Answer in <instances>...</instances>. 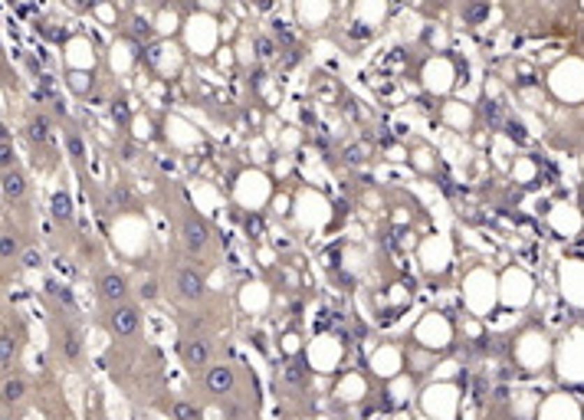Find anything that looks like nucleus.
<instances>
[{
	"mask_svg": "<svg viewBox=\"0 0 584 420\" xmlns=\"http://www.w3.org/2000/svg\"><path fill=\"white\" fill-rule=\"evenodd\" d=\"M105 328L115 338H135V335L141 332V305L138 302H119V305H108L105 312Z\"/></svg>",
	"mask_w": 584,
	"mask_h": 420,
	"instance_id": "1",
	"label": "nucleus"
},
{
	"mask_svg": "<svg viewBox=\"0 0 584 420\" xmlns=\"http://www.w3.org/2000/svg\"><path fill=\"white\" fill-rule=\"evenodd\" d=\"M131 296V282L125 273L119 270H102L96 276V299L102 302V305H119V302H129Z\"/></svg>",
	"mask_w": 584,
	"mask_h": 420,
	"instance_id": "2",
	"label": "nucleus"
},
{
	"mask_svg": "<svg viewBox=\"0 0 584 420\" xmlns=\"http://www.w3.org/2000/svg\"><path fill=\"white\" fill-rule=\"evenodd\" d=\"M171 282H174V296L184 302H200L207 296V280L191 266H177L171 273Z\"/></svg>",
	"mask_w": 584,
	"mask_h": 420,
	"instance_id": "3",
	"label": "nucleus"
},
{
	"mask_svg": "<svg viewBox=\"0 0 584 420\" xmlns=\"http://www.w3.org/2000/svg\"><path fill=\"white\" fill-rule=\"evenodd\" d=\"M181 240H184V247L191 253H204L214 243V230H210V224H207L204 217L184 214V220H181Z\"/></svg>",
	"mask_w": 584,
	"mask_h": 420,
	"instance_id": "4",
	"label": "nucleus"
},
{
	"mask_svg": "<svg viewBox=\"0 0 584 420\" xmlns=\"http://www.w3.org/2000/svg\"><path fill=\"white\" fill-rule=\"evenodd\" d=\"M181 355H184V365L200 371V368H210L214 365V342L207 338V335H191L184 338V345H181Z\"/></svg>",
	"mask_w": 584,
	"mask_h": 420,
	"instance_id": "5",
	"label": "nucleus"
},
{
	"mask_svg": "<svg viewBox=\"0 0 584 420\" xmlns=\"http://www.w3.org/2000/svg\"><path fill=\"white\" fill-rule=\"evenodd\" d=\"M204 384L210 394L217 398H230L233 391H237V368L227 365V361H220V365H210L204 375Z\"/></svg>",
	"mask_w": 584,
	"mask_h": 420,
	"instance_id": "6",
	"label": "nucleus"
},
{
	"mask_svg": "<svg viewBox=\"0 0 584 420\" xmlns=\"http://www.w3.org/2000/svg\"><path fill=\"white\" fill-rule=\"evenodd\" d=\"M56 348H59V355L69 361V365H76L79 358H82V332H79V325L73 322H63L56 328Z\"/></svg>",
	"mask_w": 584,
	"mask_h": 420,
	"instance_id": "7",
	"label": "nucleus"
},
{
	"mask_svg": "<svg viewBox=\"0 0 584 420\" xmlns=\"http://www.w3.org/2000/svg\"><path fill=\"white\" fill-rule=\"evenodd\" d=\"M27 394H30V381H27L23 375L10 371V375L0 377V404H3V407H17V404H23Z\"/></svg>",
	"mask_w": 584,
	"mask_h": 420,
	"instance_id": "8",
	"label": "nucleus"
},
{
	"mask_svg": "<svg viewBox=\"0 0 584 420\" xmlns=\"http://www.w3.org/2000/svg\"><path fill=\"white\" fill-rule=\"evenodd\" d=\"M0 191H3V197H7L10 204L27 201V194H30V178H27V171H23V168H10V171H3V174H0Z\"/></svg>",
	"mask_w": 584,
	"mask_h": 420,
	"instance_id": "9",
	"label": "nucleus"
},
{
	"mask_svg": "<svg viewBox=\"0 0 584 420\" xmlns=\"http://www.w3.org/2000/svg\"><path fill=\"white\" fill-rule=\"evenodd\" d=\"M17 358H20V338L10 328H0V377L10 375Z\"/></svg>",
	"mask_w": 584,
	"mask_h": 420,
	"instance_id": "10",
	"label": "nucleus"
},
{
	"mask_svg": "<svg viewBox=\"0 0 584 420\" xmlns=\"http://www.w3.org/2000/svg\"><path fill=\"white\" fill-rule=\"evenodd\" d=\"M50 214H53V220L59 226H69L73 220H76V214H73V197H69V191H56L53 197H50Z\"/></svg>",
	"mask_w": 584,
	"mask_h": 420,
	"instance_id": "11",
	"label": "nucleus"
},
{
	"mask_svg": "<svg viewBox=\"0 0 584 420\" xmlns=\"http://www.w3.org/2000/svg\"><path fill=\"white\" fill-rule=\"evenodd\" d=\"M23 253V240L17 230H0V263H17Z\"/></svg>",
	"mask_w": 584,
	"mask_h": 420,
	"instance_id": "12",
	"label": "nucleus"
},
{
	"mask_svg": "<svg viewBox=\"0 0 584 420\" xmlns=\"http://www.w3.org/2000/svg\"><path fill=\"white\" fill-rule=\"evenodd\" d=\"M63 145H66L69 161L82 168V161H86V141H82V131H79V129H66L63 131Z\"/></svg>",
	"mask_w": 584,
	"mask_h": 420,
	"instance_id": "13",
	"label": "nucleus"
},
{
	"mask_svg": "<svg viewBox=\"0 0 584 420\" xmlns=\"http://www.w3.org/2000/svg\"><path fill=\"white\" fill-rule=\"evenodd\" d=\"M27 138H30L33 145H46V141H50V119H46V115H30V122H27Z\"/></svg>",
	"mask_w": 584,
	"mask_h": 420,
	"instance_id": "14",
	"label": "nucleus"
},
{
	"mask_svg": "<svg viewBox=\"0 0 584 420\" xmlns=\"http://www.w3.org/2000/svg\"><path fill=\"white\" fill-rule=\"evenodd\" d=\"M489 13H492V7H489L486 0H476V3H463V10H460V17H463V23H469V27H476V23L489 20Z\"/></svg>",
	"mask_w": 584,
	"mask_h": 420,
	"instance_id": "15",
	"label": "nucleus"
},
{
	"mask_svg": "<svg viewBox=\"0 0 584 420\" xmlns=\"http://www.w3.org/2000/svg\"><path fill=\"white\" fill-rule=\"evenodd\" d=\"M46 292L63 305L66 312H76V299H73V289H69V286H63V282H56V280H46Z\"/></svg>",
	"mask_w": 584,
	"mask_h": 420,
	"instance_id": "16",
	"label": "nucleus"
},
{
	"mask_svg": "<svg viewBox=\"0 0 584 420\" xmlns=\"http://www.w3.org/2000/svg\"><path fill=\"white\" fill-rule=\"evenodd\" d=\"M282 381H286L289 388H305V381H309V371H305L302 361H292V365L282 368Z\"/></svg>",
	"mask_w": 584,
	"mask_h": 420,
	"instance_id": "17",
	"label": "nucleus"
},
{
	"mask_svg": "<svg viewBox=\"0 0 584 420\" xmlns=\"http://www.w3.org/2000/svg\"><path fill=\"white\" fill-rule=\"evenodd\" d=\"M168 410H171L174 420H200V410H197L194 404H187V400H174Z\"/></svg>",
	"mask_w": 584,
	"mask_h": 420,
	"instance_id": "18",
	"label": "nucleus"
},
{
	"mask_svg": "<svg viewBox=\"0 0 584 420\" xmlns=\"http://www.w3.org/2000/svg\"><path fill=\"white\" fill-rule=\"evenodd\" d=\"M253 50H256V59H263V63L279 53V50H276V43H272V36H256V40H253Z\"/></svg>",
	"mask_w": 584,
	"mask_h": 420,
	"instance_id": "19",
	"label": "nucleus"
},
{
	"mask_svg": "<svg viewBox=\"0 0 584 420\" xmlns=\"http://www.w3.org/2000/svg\"><path fill=\"white\" fill-rule=\"evenodd\" d=\"M17 168V148H13V141H0V174Z\"/></svg>",
	"mask_w": 584,
	"mask_h": 420,
	"instance_id": "20",
	"label": "nucleus"
},
{
	"mask_svg": "<svg viewBox=\"0 0 584 420\" xmlns=\"http://www.w3.org/2000/svg\"><path fill=\"white\" fill-rule=\"evenodd\" d=\"M131 204V191L129 187H112V207L115 210H122V207Z\"/></svg>",
	"mask_w": 584,
	"mask_h": 420,
	"instance_id": "21",
	"label": "nucleus"
},
{
	"mask_svg": "<svg viewBox=\"0 0 584 420\" xmlns=\"http://www.w3.org/2000/svg\"><path fill=\"white\" fill-rule=\"evenodd\" d=\"M138 296H141V302H154V299H158V282H154V280H141Z\"/></svg>",
	"mask_w": 584,
	"mask_h": 420,
	"instance_id": "22",
	"label": "nucleus"
},
{
	"mask_svg": "<svg viewBox=\"0 0 584 420\" xmlns=\"http://www.w3.org/2000/svg\"><path fill=\"white\" fill-rule=\"evenodd\" d=\"M112 115H115V122H119V125H129V122H131V112H129V106H125L122 99H115V102H112Z\"/></svg>",
	"mask_w": 584,
	"mask_h": 420,
	"instance_id": "23",
	"label": "nucleus"
},
{
	"mask_svg": "<svg viewBox=\"0 0 584 420\" xmlns=\"http://www.w3.org/2000/svg\"><path fill=\"white\" fill-rule=\"evenodd\" d=\"M131 33H135L138 40H152V30H148V23L141 20V17H135V20H131Z\"/></svg>",
	"mask_w": 584,
	"mask_h": 420,
	"instance_id": "24",
	"label": "nucleus"
},
{
	"mask_svg": "<svg viewBox=\"0 0 584 420\" xmlns=\"http://www.w3.org/2000/svg\"><path fill=\"white\" fill-rule=\"evenodd\" d=\"M119 154H122V161H135V158H138V148L125 138V141H119Z\"/></svg>",
	"mask_w": 584,
	"mask_h": 420,
	"instance_id": "25",
	"label": "nucleus"
},
{
	"mask_svg": "<svg viewBox=\"0 0 584 420\" xmlns=\"http://www.w3.org/2000/svg\"><path fill=\"white\" fill-rule=\"evenodd\" d=\"M20 259H23V266H27V270H36V266H40V253H36V249H23Z\"/></svg>",
	"mask_w": 584,
	"mask_h": 420,
	"instance_id": "26",
	"label": "nucleus"
},
{
	"mask_svg": "<svg viewBox=\"0 0 584 420\" xmlns=\"http://www.w3.org/2000/svg\"><path fill=\"white\" fill-rule=\"evenodd\" d=\"M509 135H512L516 141H525V129H522L519 122H509Z\"/></svg>",
	"mask_w": 584,
	"mask_h": 420,
	"instance_id": "27",
	"label": "nucleus"
},
{
	"mask_svg": "<svg viewBox=\"0 0 584 420\" xmlns=\"http://www.w3.org/2000/svg\"><path fill=\"white\" fill-rule=\"evenodd\" d=\"M486 119H492V125H499V122H502V112H499L496 102H492V106L486 108Z\"/></svg>",
	"mask_w": 584,
	"mask_h": 420,
	"instance_id": "28",
	"label": "nucleus"
},
{
	"mask_svg": "<svg viewBox=\"0 0 584 420\" xmlns=\"http://www.w3.org/2000/svg\"><path fill=\"white\" fill-rule=\"evenodd\" d=\"M0 141H10V129H7L3 122H0Z\"/></svg>",
	"mask_w": 584,
	"mask_h": 420,
	"instance_id": "29",
	"label": "nucleus"
},
{
	"mask_svg": "<svg viewBox=\"0 0 584 420\" xmlns=\"http://www.w3.org/2000/svg\"><path fill=\"white\" fill-rule=\"evenodd\" d=\"M348 161H361V151H358V148H348Z\"/></svg>",
	"mask_w": 584,
	"mask_h": 420,
	"instance_id": "30",
	"label": "nucleus"
},
{
	"mask_svg": "<svg viewBox=\"0 0 584 420\" xmlns=\"http://www.w3.org/2000/svg\"><path fill=\"white\" fill-rule=\"evenodd\" d=\"M0 420H17V417L13 414H0Z\"/></svg>",
	"mask_w": 584,
	"mask_h": 420,
	"instance_id": "31",
	"label": "nucleus"
}]
</instances>
